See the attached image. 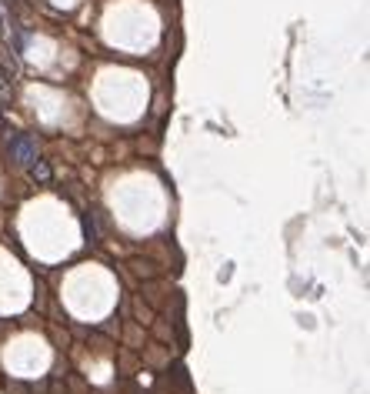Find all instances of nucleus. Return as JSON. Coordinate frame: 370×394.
I'll return each instance as SVG.
<instances>
[{
    "label": "nucleus",
    "mask_w": 370,
    "mask_h": 394,
    "mask_svg": "<svg viewBox=\"0 0 370 394\" xmlns=\"http://www.w3.org/2000/svg\"><path fill=\"white\" fill-rule=\"evenodd\" d=\"M0 31H4V23H0Z\"/></svg>",
    "instance_id": "nucleus-5"
},
{
    "label": "nucleus",
    "mask_w": 370,
    "mask_h": 394,
    "mask_svg": "<svg viewBox=\"0 0 370 394\" xmlns=\"http://www.w3.org/2000/svg\"><path fill=\"white\" fill-rule=\"evenodd\" d=\"M11 21V0H0V23Z\"/></svg>",
    "instance_id": "nucleus-4"
},
{
    "label": "nucleus",
    "mask_w": 370,
    "mask_h": 394,
    "mask_svg": "<svg viewBox=\"0 0 370 394\" xmlns=\"http://www.w3.org/2000/svg\"><path fill=\"white\" fill-rule=\"evenodd\" d=\"M11 157L17 164H31V161H37V144H33L27 134H17L11 141Z\"/></svg>",
    "instance_id": "nucleus-1"
},
{
    "label": "nucleus",
    "mask_w": 370,
    "mask_h": 394,
    "mask_svg": "<svg viewBox=\"0 0 370 394\" xmlns=\"http://www.w3.org/2000/svg\"><path fill=\"white\" fill-rule=\"evenodd\" d=\"M11 100V84L4 80V74H0V104H7Z\"/></svg>",
    "instance_id": "nucleus-3"
},
{
    "label": "nucleus",
    "mask_w": 370,
    "mask_h": 394,
    "mask_svg": "<svg viewBox=\"0 0 370 394\" xmlns=\"http://www.w3.org/2000/svg\"><path fill=\"white\" fill-rule=\"evenodd\" d=\"M31 177L33 181H50V167L44 161H31Z\"/></svg>",
    "instance_id": "nucleus-2"
}]
</instances>
